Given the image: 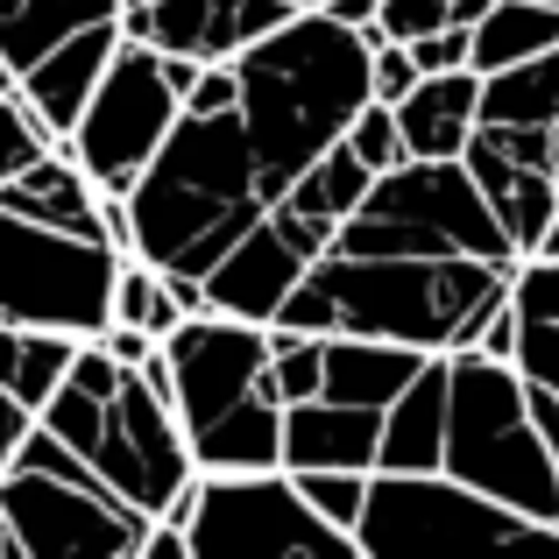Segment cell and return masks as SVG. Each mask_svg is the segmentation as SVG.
Segmentation results:
<instances>
[{"label": "cell", "instance_id": "30", "mask_svg": "<svg viewBox=\"0 0 559 559\" xmlns=\"http://www.w3.org/2000/svg\"><path fill=\"white\" fill-rule=\"evenodd\" d=\"M453 22V0H376V28L396 43L425 36V28H447Z\"/></svg>", "mask_w": 559, "mask_h": 559}, {"label": "cell", "instance_id": "22", "mask_svg": "<svg viewBox=\"0 0 559 559\" xmlns=\"http://www.w3.org/2000/svg\"><path fill=\"white\" fill-rule=\"evenodd\" d=\"M79 347H85L79 333H50V326H14V319H0V382H8L28 411H43L57 396V382L71 376Z\"/></svg>", "mask_w": 559, "mask_h": 559}, {"label": "cell", "instance_id": "8", "mask_svg": "<svg viewBox=\"0 0 559 559\" xmlns=\"http://www.w3.org/2000/svg\"><path fill=\"white\" fill-rule=\"evenodd\" d=\"M199 71H205L199 57L156 50V43H142V36L121 28L93 99H85V114L71 121V150H79V164L93 170L99 191H121V199L135 191V178L150 170V156L164 150V135L178 128Z\"/></svg>", "mask_w": 559, "mask_h": 559}, {"label": "cell", "instance_id": "31", "mask_svg": "<svg viewBox=\"0 0 559 559\" xmlns=\"http://www.w3.org/2000/svg\"><path fill=\"white\" fill-rule=\"evenodd\" d=\"M28 432H36V411L22 404V396L0 382V475H8L14 461H22V447H28Z\"/></svg>", "mask_w": 559, "mask_h": 559}, {"label": "cell", "instance_id": "10", "mask_svg": "<svg viewBox=\"0 0 559 559\" xmlns=\"http://www.w3.org/2000/svg\"><path fill=\"white\" fill-rule=\"evenodd\" d=\"M355 546L361 559H411V552H461V546H559V532L467 489L447 467H425V475L376 467Z\"/></svg>", "mask_w": 559, "mask_h": 559}, {"label": "cell", "instance_id": "23", "mask_svg": "<svg viewBox=\"0 0 559 559\" xmlns=\"http://www.w3.org/2000/svg\"><path fill=\"white\" fill-rule=\"evenodd\" d=\"M559 50V8L552 0H496L475 22V71H503L518 57Z\"/></svg>", "mask_w": 559, "mask_h": 559}, {"label": "cell", "instance_id": "32", "mask_svg": "<svg viewBox=\"0 0 559 559\" xmlns=\"http://www.w3.org/2000/svg\"><path fill=\"white\" fill-rule=\"evenodd\" d=\"M475 347H481V355H496V361H518V298H496V312L481 319Z\"/></svg>", "mask_w": 559, "mask_h": 559}, {"label": "cell", "instance_id": "26", "mask_svg": "<svg viewBox=\"0 0 559 559\" xmlns=\"http://www.w3.org/2000/svg\"><path fill=\"white\" fill-rule=\"evenodd\" d=\"M298 489L312 496V510L326 524H341L347 538H355V524H361V503H369V475L361 467H305L298 475Z\"/></svg>", "mask_w": 559, "mask_h": 559}, {"label": "cell", "instance_id": "2", "mask_svg": "<svg viewBox=\"0 0 559 559\" xmlns=\"http://www.w3.org/2000/svg\"><path fill=\"white\" fill-rule=\"evenodd\" d=\"M518 270L481 255H411V248H326L284 298L270 326L298 333H369L425 355L475 347L496 298H510Z\"/></svg>", "mask_w": 559, "mask_h": 559}, {"label": "cell", "instance_id": "20", "mask_svg": "<svg viewBox=\"0 0 559 559\" xmlns=\"http://www.w3.org/2000/svg\"><path fill=\"white\" fill-rule=\"evenodd\" d=\"M121 8L128 0H0V57H8L14 79H22V71L36 64V57H50L57 43L121 22Z\"/></svg>", "mask_w": 559, "mask_h": 559}, {"label": "cell", "instance_id": "6", "mask_svg": "<svg viewBox=\"0 0 559 559\" xmlns=\"http://www.w3.org/2000/svg\"><path fill=\"white\" fill-rule=\"evenodd\" d=\"M369 185H376V170L361 164V156L347 150V135H341L298 185L284 191V199L270 205V213L255 219V227L241 234V241L227 248V255L213 262V270L199 276L205 305H213V312L262 319V326H270V319L284 312V298L305 284V270L333 248L341 219L361 205V191H369Z\"/></svg>", "mask_w": 559, "mask_h": 559}, {"label": "cell", "instance_id": "12", "mask_svg": "<svg viewBox=\"0 0 559 559\" xmlns=\"http://www.w3.org/2000/svg\"><path fill=\"white\" fill-rule=\"evenodd\" d=\"M290 14H298L290 0H142V8H121V28L156 43V50L227 64L255 36H270L276 22H290Z\"/></svg>", "mask_w": 559, "mask_h": 559}, {"label": "cell", "instance_id": "17", "mask_svg": "<svg viewBox=\"0 0 559 559\" xmlns=\"http://www.w3.org/2000/svg\"><path fill=\"white\" fill-rule=\"evenodd\" d=\"M425 347L404 341H369V333H326V369H319V396L333 404H361V411H390L396 390L425 369Z\"/></svg>", "mask_w": 559, "mask_h": 559}, {"label": "cell", "instance_id": "27", "mask_svg": "<svg viewBox=\"0 0 559 559\" xmlns=\"http://www.w3.org/2000/svg\"><path fill=\"white\" fill-rule=\"evenodd\" d=\"M347 150L361 156L369 170H390V164H404V121H396V107L390 99H369V107L355 114V128H347Z\"/></svg>", "mask_w": 559, "mask_h": 559}, {"label": "cell", "instance_id": "28", "mask_svg": "<svg viewBox=\"0 0 559 559\" xmlns=\"http://www.w3.org/2000/svg\"><path fill=\"white\" fill-rule=\"evenodd\" d=\"M418 79H425V71H418V57H411L396 36L369 28V85H376V99H390V107H396V99H404Z\"/></svg>", "mask_w": 559, "mask_h": 559}, {"label": "cell", "instance_id": "15", "mask_svg": "<svg viewBox=\"0 0 559 559\" xmlns=\"http://www.w3.org/2000/svg\"><path fill=\"white\" fill-rule=\"evenodd\" d=\"M376 447H382V411L361 404H333V396H305L284 404V467H361L376 475Z\"/></svg>", "mask_w": 559, "mask_h": 559}, {"label": "cell", "instance_id": "25", "mask_svg": "<svg viewBox=\"0 0 559 559\" xmlns=\"http://www.w3.org/2000/svg\"><path fill=\"white\" fill-rule=\"evenodd\" d=\"M50 142H64V135H57V128L43 121V114L28 107L22 93H0V185L22 178V170L36 164L43 150H50Z\"/></svg>", "mask_w": 559, "mask_h": 559}, {"label": "cell", "instance_id": "13", "mask_svg": "<svg viewBox=\"0 0 559 559\" xmlns=\"http://www.w3.org/2000/svg\"><path fill=\"white\" fill-rule=\"evenodd\" d=\"M552 128H559V50L518 57L503 71H481L475 142H496V150L552 170Z\"/></svg>", "mask_w": 559, "mask_h": 559}, {"label": "cell", "instance_id": "19", "mask_svg": "<svg viewBox=\"0 0 559 559\" xmlns=\"http://www.w3.org/2000/svg\"><path fill=\"white\" fill-rule=\"evenodd\" d=\"M114 43H121V22H107V28H85V36L57 43L50 57H36V64L22 71V99H28V107H36V114H43V121H50L64 142H71V121L85 114V99H93L99 71H107Z\"/></svg>", "mask_w": 559, "mask_h": 559}, {"label": "cell", "instance_id": "21", "mask_svg": "<svg viewBox=\"0 0 559 559\" xmlns=\"http://www.w3.org/2000/svg\"><path fill=\"white\" fill-rule=\"evenodd\" d=\"M510 298H518V376L559 396V255H524Z\"/></svg>", "mask_w": 559, "mask_h": 559}, {"label": "cell", "instance_id": "1", "mask_svg": "<svg viewBox=\"0 0 559 559\" xmlns=\"http://www.w3.org/2000/svg\"><path fill=\"white\" fill-rule=\"evenodd\" d=\"M376 99L369 28L298 8L241 57L205 64L178 128L128 191L135 255L199 284Z\"/></svg>", "mask_w": 559, "mask_h": 559}, {"label": "cell", "instance_id": "4", "mask_svg": "<svg viewBox=\"0 0 559 559\" xmlns=\"http://www.w3.org/2000/svg\"><path fill=\"white\" fill-rule=\"evenodd\" d=\"M150 369L164 376L199 467H284V390L262 319L205 305L164 333Z\"/></svg>", "mask_w": 559, "mask_h": 559}, {"label": "cell", "instance_id": "7", "mask_svg": "<svg viewBox=\"0 0 559 559\" xmlns=\"http://www.w3.org/2000/svg\"><path fill=\"white\" fill-rule=\"evenodd\" d=\"M150 524V510L121 503L64 439L43 432V418L0 475V559H142Z\"/></svg>", "mask_w": 559, "mask_h": 559}, {"label": "cell", "instance_id": "37", "mask_svg": "<svg viewBox=\"0 0 559 559\" xmlns=\"http://www.w3.org/2000/svg\"><path fill=\"white\" fill-rule=\"evenodd\" d=\"M290 8H326V0H290Z\"/></svg>", "mask_w": 559, "mask_h": 559}, {"label": "cell", "instance_id": "33", "mask_svg": "<svg viewBox=\"0 0 559 559\" xmlns=\"http://www.w3.org/2000/svg\"><path fill=\"white\" fill-rule=\"evenodd\" d=\"M532 411H538V432H546L552 467H559V396H552V390H532Z\"/></svg>", "mask_w": 559, "mask_h": 559}, {"label": "cell", "instance_id": "16", "mask_svg": "<svg viewBox=\"0 0 559 559\" xmlns=\"http://www.w3.org/2000/svg\"><path fill=\"white\" fill-rule=\"evenodd\" d=\"M396 121H404V150L411 156H461L475 142L481 121V71H425L404 99H396Z\"/></svg>", "mask_w": 559, "mask_h": 559}, {"label": "cell", "instance_id": "24", "mask_svg": "<svg viewBox=\"0 0 559 559\" xmlns=\"http://www.w3.org/2000/svg\"><path fill=\"white\" fill-rule=\"evenodd\" d=\"M270 369L284 404L319 396V369H326V333H298V326H270Z\"/></svg>", "mask_w": 559, "mask_h": 559}, {"label": "cell", "instance_id": "29", "mask_svg": "<svg viewBox=\"0 0 559 559\" xmlns=\"http://www.w3.org/2000/svg\"><path fill=\"white\" fill-rule=\"evenodd\" d=\"M404 50L418 57V71H461V64H475V28H467V22L425 28V36H411Z\"/></svg>", "mask_w": 559, "mask_h": 559}, {"label": "cell", "instance_id": "11", "mask_svg": "<svg viewBox=\"0 0 559 559\" xmlns=\"http://www.w3.org/2000/svg\"><path fill=\"white\" fill-rule=\"evenodd\" d=\"M114 284H121L114 241H85L0 205V319L99 341L114 326Z\"/></svg>", "mask_w": 559, "mask_h": 559}, {"label": "cell", "instance_id": "9", "mask_svg": "<svg viewBox=\"0 0 559 559\" xmlns=\"http://www.w3.org/2000/svg\"><path fill=\"white\" fill-rule=\"evenodd\" d=\"M191 559H290V552H355L361 546L312 510L290 467H199L178 503Z\"/></svg>", "mask_w": 559, "mask_h": 559}, {"label": "cell", "instance_id": "5", "mask_svg": "<svg viewBox=\"0 0 559 559\" xmlns=\"http://www.w3.org/2000/svg\"><path fill=\"white\" fill-rule=\"evenodd\" d=\"M439 467L559 532V467L518 361H496L481 347L447 355V461Z\"/></svg>", "mask_w": 559, "mask_h": 559}, {"label": "cell", "instance_id": "18", "mask_svg": "<svg viewBox=\"0 0 559 559\" xmlns=\"http://www.w3.org/2000/svg\"><path fill=\"white\" fill-rule=\"evenodd\" d=\"M439 461H447V355H432L396 390V404L382 411V447H376V467H396V475H425Z\"/></svg>", "mask_w": 559, "mask_h": 559}, {"label": "cell", "instance_id": "3", "mask_svg": "<svg viewBox=\"0 0 559 559\" xmlns=\"http://www.w3.org/2000/svg\"><path fill=\"white\" fill-rule=\"evenodd\" d=\"M43 432L64 439L121 503L150 510V518H178V503L199 481L191 439L178 425L164 376L150 361H121L107 341H85L57 396L36 411Z\"/></svg>", "mask_w": 559, "mask_h": 559}, {"label": "cell", "instance_id": "14", "mask_svg": "<svg viewBox=\"0 0 559 559\" xmlns=\"http://www.w3.org/2000/svg\"><path fill=\"white\" fill-rule=\"evenodd\" d=\"M0 205L22 219H43V227H64V234H85V241H114V191L93 185V170L79 164L71 142H50L22 178L0 185ZM121 248V241H114Z\"/></svg>", "mask_w": 559, "mask_h": 559}, {"label": "cell", "instance_id": "35", "mask_svg": "<svg viewBox=\"0 0 559 559\" xmlns=\"http://www.w3.org/2000/svg\"><path fill=\"white\" fill-rule=\"evenodd\" d=\"M489 8H496V0H453V22H467V28H475Z\"/></svg>", "mask_w": 559, "mask_h": 559}, {"label": "cell", "instance_id": "38", "mask_svg": "<svg viewBox=\"0 0 559 559\" xmlns=\"http://www.w3.org/2000/svg\"><path fill=\"white\" fill-rule=\"evenodd\" d=\"M552 8H559V0H552Z\"/></svg>", "mask_w": 559, "mask_h": 559}, {"label": "cell", "instance_id": "36", "mask_svg": "<svg viewBox=\"0 0 559 559\" xmlns=\"http://www.w3.org/2000/svg\"><path fill=\"white\" fill-rule=\"evenodd\" d=\"M552 178H559V128H552Z\"/></svg>", "mask_w": 559, "mask_h": 559}, {"label": "cell", "instance_id": "34", "mask_svg": "<svg viewBox=\"0 0 559 559\" xmlns=\"http://www.w3.org/2000/svg\"><path fill=\"white\" fill-rule=\"evenodd\" d=\"M326 14H341L347 28H376V0H326Z\"/></svg>", "mask_w": 559, "mask_h": 559}]
</instances>
